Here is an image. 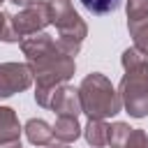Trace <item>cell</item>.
Segmentation results:
<instances>
[{
    "label": "cell",
    "mask_w": 148,
    "mask_h": 148,
    "mask_svg": "<svg viewBox=\"0 0 148 148\" xmlns=\"http://www.w3.org/2000/svg\"><path fill=\"white\" fill-rule=\"evenodd\" d=\"M76 90H79L81 113H86L88 120H106V118H113L123 111L118 90L99 72L86 74Z\"/></svg>",
    "instance_id": "cell-3"
},
{
    "label": "cell",
    "mask_w": 148,
    "mask_h": 148,
    "mask_svg": "<svg viewBox=\"0 0 148 148\" xmlns=\"http://www.w3.org/2000/svg\"><path fill=\"white\" fill-rule=\"evenodd\" d=\"M127 30L134 42V49L143 56H148V16L141 18H127Z\"/></svg>",
    "instance_id": "cell-11"
},
{
    "label": "cell",
    "mask_w": 148,
    "mask_h": 148,
    "mask_svg": "<svg viewBox=\"0 0 148 148\" xmlns=\"http://www.w3.org/2000/svg\"><path fill=\"white\" fill-rule=\"evenodd\" d=\"M83 136H86L90 148L109 146V123H104V120H88V125L83 127Z\"/></svg>",
    "instance_id": "cell-12"
},
{
    "label": "cell",
    "mask_w": 148,
    "mask_h": 148,
    "mask_svg": "<svg viewBox=\"0 0 148 148\" xmlns=\"http://www.w3.org/2000/svg\"><path fill=\"white\" fill-rule=\"evenodd\" d=\"M120 65L125 69L118 86L120 104L132 118H146L148 116V56L139 53L132 46L123 51Z\"/></svg>",
    "instance_id": "cell-2"
},
{
    "label": "cell",
    "mask_w": 148,
    "mask_h": 148,
    "mask_svg": "<svg viewBox=\"0 0 148 148\" xmlns=\"http://www.w3.org/2000/svg\"><path fill=\"white\" fill-rule=\"evenodd\" d=\"M23 132H25V139L32 143V146H49L53 141V130L46 120L42 118H30L25 125H23Z\"/></svg>",
    "instance_id": "cell-8"
},
{
    "label": "cell",
    "mask_w": 148,
    "mask_h": 148,
    "mask_svg": "<svg viewBox=\"0 0 148 148\" xmlns=\"http://www.w3.org/2000/svg\"><path fill=\"white\" fill-rule=\"evenodd\" d=\"M81 5L90 14H109L120 7V0H81Z\"/></svg>",
    "instance_id": "cell-14"
},
{
    "label": "cell",
    "mask_w": 148,
    "mask_h": 148,
    "mask_svg": "<svg viewBox=\"0 0 148 148\" xmlns=\"http://www.w3.org/2000/svg\"><path fill=\"white\" fill-rule=\"evenodd\" d=\"M49 109L56 113V116H67V118H79L81 113V102H79V90L72 88V86H58L53 97H51V104Z\"/></svg>",
    "instance_id": "cell-7"
},
{
    "label": "cell",
    "mask_w": 148,
    "mask_h": 148,
    "mask_svg": "<svg viewBox=\"0 0 148 148\" xmlns=\"http://www.w3.org/2000/svg\"><path fill=\"white\" fill-rule=\"evenodd\" d=\"M2 2H5V0H0V39L12 44V42H16L14 35H12V30H9V16H12V14H5V12H2Z\"/></svg>",
    "instance_id": "cell-17"
},
{
    "label": "cell",
    "mask_w": 148,
    "mask_h": 148,
    "mask_svg": "<svg viewBox=\"0 0 148 148\" xmlns=\"http://www.w3.org/2000/svg\"><path fill=\"white\" fill-rule=\"evenodd\" d=\"M18 44L28 60L25 65L32 74V81H35V102L39 106L49 109L56 88L65 86L74 76L76 62H74V58L65 56L58 49V42L49 32H37V35L23 37Z\"/></svg>",
    "instance_id": "cell-1"
},
{
    "label": "cell",
    "mask_w": 148,
    "mask_h": 148,
    "mask_svg": "<svg viewBox=\"0 0 148 148\" xmlns=\"http://www.w3.org/2000/svg\"><path fill=\"white\" fill-rule=\"evenodd\" d=\"M9 2H14V5H21V7H25V5H30L32 0H9Z\"/></svg>",
    "instance_id": "cell-20"
},
{
    "label": "cell",
    "mask_w": 148,
    "mask_h": 148,
    "mask_svg": "<svg viewBox=\"0 0 148 148\" xmlns=\"http://www.w3.org/2000/svg\"><path fill=\"white\" fill-rule=\"evenodd\" d=\"M49 2V18L58 28V49L74 58L81 51L83 39L88 37V25L74 9L72 0H46Z\"/></svg>",
    "instance_id": "cell-4"
},
{
    "label": "cell",
    "mask_w": 148,
    "mask_h": 148,
    "mask_svg": "<svg viewBox=\"0 0 148 148\" xmlns=\"http://www.w3.org/2000/svg\"><path fill=\"white\" fill-rule=\"evenodd\" d=\"M21 132L23 127L16 118V111L9 106H0V143L21 139Z\"/></svg>",
    "instance_id": "cell-10"
},
{
    "label": "cell",
    "mask_w": 148,
    "mask_h": 148,
    "mask_svg": "<svg viewBox=\"0 0 148 148\" xmlns=\"http://www.w3.org/2000/svg\"><path fill=\"white\" fill-rule=\"evenodd\" d=\"M0 148H23V146H21V139H16V141H7V143H0Z\"/></svg>",
    "instance_id": "cell-18"
},
{
    "label": "cell",
    "mask_w": 148,
    "mask_h": 148,
    "mask_svg": "<svg viewBox=\"0 0 148 148\" xmlns=\"http://www.w3.org/2000/svg\"><path fill=\"white\" fill-rule=\"evenodd\" d=\"M51 130H53V139L60 143H72L83 134L79 118H67V116H58V120H56V125H51Z\"/></svg>",
    "instance_id": "cell-9"
},
{
    "label": "cell",
    "mask_w": 148,
    "mask_h": 148,
    "mask_svg": "<svg viewBox=\"0 0 148 148\" xmlns=\"http://www.w3.org/2000/svg\"><path fill=\"white\" fill-rule=\"evenodd\" d=\"M130 132H132V127L127 123H123V120L111 123L109 125V146L111 148H125V141H127Z\"/></svg>",
    "instance_id": "cell-13"
},
{
    "label": "cell",
    "mask_w": 148,
    "mask_h": 148,
    "mask_svg": "<svg viewBox=\"0 0 148 148\" xmlns=\"http://www.w3.org/2000/svg\"><path fill=\"white\" fill-rule=\"evenodd\" d=\"M32 86V74L25 62H0V99L23 92Z\"/></svg>",
    "instance_id": "cell-6"
},
{
    "label": "cell",
    "mask_w": 148,
    "mask_h": 148,
    "mask_svg": "<svg viewBox=\"0 0 148 148\" xmlns=\"http://www.w3.org/2000/svg\"><path fill=\"white\" fill-rule=\"evenodd\" d=\"M125 148H148V136H146V132L143 130H134L132 127V132H130V136H127V141H125Z\"/></svg>",
    "instance_id": "cell-16"
},
{
    "label": "cell",
    "mask_w": 148,
    "mask_h": 148,
    "mask_svg": "<svg viewBox=\"0 0 148 148\" xmlns=\"http://www.w3.org/2000/svg\"><path fill=\"white\" fill-rule=\"evenodd\" d=\"M46 148H69V143H60V141H51Z\"/></svg>",
    "instance_id": "cell-19"
},
{
    "label": "cell",
    "mask_w": 148,
    "mask_h": 148,
    "mask_svg": "<svg viewBox=\"0 0 148 148\" xmlns=\"http://www.w3.org/2000/svg\"><path fill=\"white\" fill-rule=\"evenodd\" d=\"M51 23L49 18V2L46 0H32L30 5L21 7L16 14L9 16V30L14 35L16 42H21L23 37L44 32V28Z\"/></svg>",
    "instance_id": "cell-5"
},
{
    "label": "cell",
    "mask_w": 148,
    "mask_h": 148,
    "mask_svg": "<svg viewBox=\"0 0 148 148\" xmlns=\"http://www.w3.org/2000/svg\"><path fill=\"white\" fill-rule=\"evenodd\" d=\"M127 18H141L148 16V0H127Z\"/></svg>",
    "instance_id": "cell-15"
}]
</instances>
